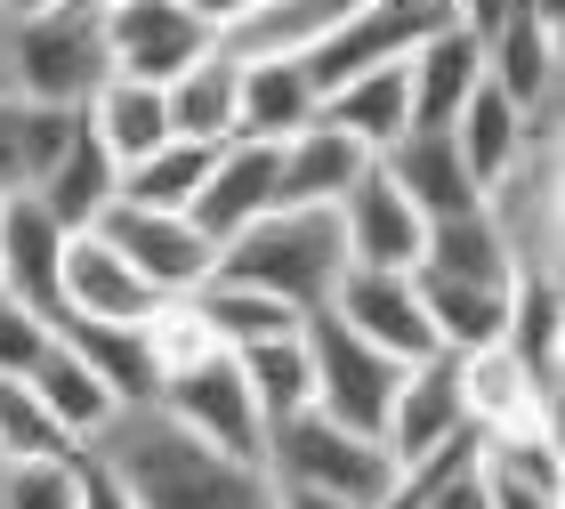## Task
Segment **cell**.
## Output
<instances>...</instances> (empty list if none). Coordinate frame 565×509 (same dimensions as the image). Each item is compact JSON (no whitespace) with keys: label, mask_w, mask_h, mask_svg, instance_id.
I'll return each instance as SVG.
<instances>
[{"label":"cell","mask_w":565,"mask_h":509,"mask_svg":"<svg viewBox=\"0 0 565 509\" xmlns=\"http://www.w3.org/2000/svg\"><path fill=\"white\" fill-rule=\"evenodd\" d=\"M89 453L121 477L130 509H267V477L226 462V453H211L202 437H186L162 404L114 413Z\"/></svg>","instance_id":"1"},{"label":"cell","mask_w":565,"mask_h":509,"mask_svg":"<svg viewBox=\"0 0 565 509\" xmlns=\"http://www.w3.org/2000/svg\"><path fill=\"white\" fill-rule=\"evenodd\" d=\"M218 275L243 291L282 299L291 316H323L331 291L348 275V243H340V211H267L259 226H243L218 251Z\"/></svg>","instance_id":"2"},{"label":"cell","mask_w":565,"mask_h":509,"mask_svg":"<svg viewBox=\"0 0 565 509\" xmlns=\"http://www.w3.org/2000/svg\"><path fill=\"white\" fill-rule=\"evenodd\" d=\"M267 486H299V494H331L348 509H380L396 486V462L380 437H355V428L323 421V413H291L267 428Z\"/></svg>","instance_id":"3"},{"label":"cell","mask_w":565,"mask_h":509,"mask_svg":"<svg viewBox=\"0 0 565 509\" xmlns=\"http://www.w3.org/2000/svg\"><path fill=\"white\" fill-rule=\"evenodd\" d=\"M106 82L114 73H106V33H97V17H82V9L9 17V89L24 106L82 114Z\"/></svg>","instance_id":"4"},{"label":"cell","mask_w":565,"mask_h":509,"mask_svg":"<svg viewBox=\"0 0 565 509\" xmlns=\"http://www.w3.org/2000/svg\"><path fill=\"white\" fill-rule=\"evenodd\" d=\"M484 219H493L518 284H557V114L533 121L525 155L484 187Z\"/></svg>","instance_id":"5"},{"label":"cell","mask_w":565,"mask_h":509,"mask_svg":"<svg viewBox=\"0 0 565 509\" xmlns=\"http://www.w3.org/2000/svg\"><path fill=\"white\" fill-rule=\"evenodd\" d=\"M89 235H106L121 251V267L138 275V284L162 299H194L202 284L218 275V243L202 235L186 211H138V202H106V219L89 226Z\"/></svg>","instance_id":"6"},{"label":"cell","mask_w":565,"mask_h":509,"mask_svg":"<svg viewBox=\"0 0 565 509\" xmlns=\"http://www.w3.org/2000/svg\"><path fill=\"white\" fill-rule=\"evenodd\" d=\"M299 340H307V372H316V413L340 421V428H355V437H380L404 364H388L380 348H364L340 316H307Z\"/></svg>","instance_id":"7"},{"label":"cell","mask_w":565,"mask_h":509,"mask_svg":"<svg viewBox=\"0 0 565 509\" xmlns=\"http://www.w3.org/2000/svg\"><path fill=\"white\" fill-rule=\"evenodd\" d=\"M153 404H162V413L186 428V437H202L211 453H226V462H243V469L267 462V421H259V404H250V389H243L235 356H211V364H194L186 380H170ZM259 477H267V469H259Z\"/></svg>","instance_id":"8"},{"label":"cell","mask_w":565,"mask_h":509,"mask_svg":"<svg viewBox=\"0 0 565 509\" xmlns=\"http://www.w3.org/2000/svg\"><path fill=\"white\" fill-rule=\"evenodd\" d=\"M97 33H106V73L114 82H146V89H170L202 49H218L194 17H178L170 0H114V9L97 17Z\"/></svg>","instance_id":"9"},{"label":"cell","mask_w":565,"mask_h":509,"mask_svg":"<svg viewBox=\"0 0 565 509\" xmlns=\"http://www.w3.org/2000/svg\"><path fill=\"white\" fill-rule=\"evenodd\" d=\"M364 348H380L388 364H420V356H436V332L420 316V284L413 275H380V267H348L340 291H331V308Z\"/></svg>","instance_id":"10"},{"label":"cell","mask_w":565,"mask_h":509,"mask_svg":"<svg viewBox=\"0 0 565 509\" xmlns=\"http://www.w3.org/2000/svg\"><path fill=\"white\" fill-rule=\"evenodd\" d=\"M484 82H493L518 114H557V89H565V49H557V17L550 9H509L493 33H484Z\"/></svg>","instance_id":"11"},{"label":"cell","mask_w":565,"mask_h":509,"mask_svg":"<svg viewBox=\"0 0 565 509\" xmlns=\"http://www.w3.org/2000/svg\"><path fill=\"white\" fill-rule=\"evenodd\" d=\"M162 308L106 235H65L57 259V324H114V332H138V324Z\"/></svg>","instance_id":"12"},{"label":"cell","mask_w":565,"mask_h":509,"mask_svg":"<svg viewBox=\"0 0 565 509\" xmlns=\"http://www.w3.org/2000/svg\"><path fill=\"white\" fill-rule=\"evenodd\" d=\"M460 428H469V404H460V356H420V364H404L396 380V404L388 421H380V445H388V462H420V453L452 445Z\"/></svg>","instance_id":"13"},{"label":"cell","mask_w":565,"mask_h":509,"mask_svg":"<svg viewBox=\"0 0 565 509\" xmlns=\"http://www.w3.org/2000/svg\"><path fill=\"white\" fill-rule=\"evenodd\" d=\"M340 243H348V267H380V275H413L420 267V243H428V219L404 202L380 162L355 178V194L340 202Z\"/></svg>","instance_id":"14"},{"label":"cell","mask_w":565,"mask_h":509,"mask_svg":"<svg viewBox=\"0 0 565 509\" xmlns=\"http://www.w3.org/2000/svg\"><path fill=\"white\" fill-rule=\"evenodd\" d=\"M364 170L372 155L355 138H340L331 121H307L299 138L275 146V211H340Z\"/></svg>","instance_id":"15"},{"label":"cell","mask_w":565,"mask_h":509,"mask_svg":"<svg viewBox=\"0 0 565 509\" xmlns=\"http://www.w3.org/2000/svg\"><path fill=\"white\" fill-rule=\"evenodd\" d=\"M275 211V146H250V138H226L211 178H202V194L186 202V219L211 235L218 251L243 235V226H259Z\"/></svg>","instance_id":"16"},{"label":"cell","mask_w":565,"mask_h":509,"mask_svg":"<svg viewBox=\"0 0 565 509\" xmlns=\"http://www.w3.org/2000/svg\"><path fill=\"white\" fill-rule=\"evenodd\" d=\"M57 259H65V226L33 194H9L0 202V299L57 324Z\"/></svg>","instance_id":"17"},{"label":"cell","mask_w":565,"mask_h":509,"mask_svg":"<svg viewBox=\"0 0 565 509\" xmlns=\"http://www.w3.org/2000/svg\"><path fill=\"white\" fill-rule=\"evenodd\" d=\"M355 9H364V0H250L243 24H235L218 49H226L235 65H259V57H316V49L340 33Z\"/></svg>","instance_id":"18"},{"label":"cell","mask_w":565,"mask_h":509,"mask_svg":"<svg viewBox=\"0 0 565 509\" xmlns=\"http://www.w3.org/2000/svg\"><path fill=\"white\" fill-rule=\"evenodd\" d=\"M316 114H323V89L307 82L299 57H259V65H243V89H235V138H250V146H282V138H299Z\"/></svg>","instance_id":"19"},{"label":"cell","mask_w":565,"mask_h":509,"mask_svg":"<svg viewBox=\"0 0 565 509\" xmlns=\"http://www.w3.org/2000/svg\"><path fill=\"white\" fill-rule=\"evenodd\" d=\"M484 82V49L445 24V33H428L413 57H404V97H413V130H452V114L469 106V89Z\"/></svg>","instance_id":"20"},{"label":"cell","mask_w":565,"mask_h":509,"mask_svg":"<svg viewBox=\"0 0 565 509\" xmlns=\"http://www.w3.org/2000/svg\"><path fill=\"white\" fill-rule=\"evenodd\" d=\"M24 389H33V404H41L49 421H57V437H65V445H97V437H106V421L121 413L114 389H106V380H97V372H89V364H82V356H73L57 332H49L41 364L24 372Z\"/></svg>","instance_id":"21"},{"label":"cell","mask_w":565,"mask_h":509,"mask_svg":"<svg viewBox=\"0 0 565 509\" xmlns=\"http://www.w3.org/2000/svg\"><path fill=\"white\" fill-rule=\"evenodd\" d=\"M380 178L413 202L420 219H460V211H477V187H469V170H460L452 155V138L445 130H404L388 155H380Z\"/></svg>","instance_id":"22"},{"label":"cell","mask_w":565,"mask_h":509,"mask_svg":"<svg viewBox=\"0 0 565 509\" xmlns=\"http://www.w3.org/2000/svg\"><path fill=\"white\" fill-rule=\"evenodd\" d=\"M114 187H121V170H114V155L89 138V121H73V138H65V155L49 162V178L33 187V202L49 219L65 226V235H89L97 219H106V202H114Z\"/></svg>","instance_id":"23"},{"label":"cell","mask_w":565,"mask_h":509,"mask_svg":"<svg viewBox=\"0 0 565 509\" xmlns=\"http://www.w3.org/2000/svg\"><path fill=\"white\" fill-rule=\"evenodd\" d=\"M445 138H452V155H460V170H469V187H477V202H484V187H493V178L525 155L533 114H518L493 82H477V89H469V106L452 114V130H445Z\"/></svg>","instance_id":"24"},{"label":"cell","mask_w":565,"mask_h":509,"mask_svg":"<svg viewBox=\"0 0 565 509\" xmlns=\"http://www.w3.org/2000/svg\"><path fill=\"white\" fill-rule=\"evenodd\" d=\"M316 121H331L340 138H355L364 155L380 162L388 146L413 130V97H404V65H380V73H355V82H340V89H323V114Z\"/></svg>","instance_id":"25"},{"label":"cell","mask_w":565,"mask_h":509,"mask_svg":"<svg viewBox=\"0 0 565 509\" xmlns=\"http://www.w3.org/2000/svg\"><path fill=\"white\" fill-rule=\"evenodd\" d=\"M413 275H445V284H477V291H518V267H509L484 202L460 211V219H428V243H420Z\"/></svg>","instance_id":"26"},{"label":"cell","mask_w":565,"mask_h":509,"mask_svg":"<svg viewBox=\"0 0 565 509\" xmlns=\"http://www.w3.org/2000/svg\"><path fill=\"white\" fill-rule=\"evenodd\" d=\"M235 89H243V65L226 57V49H202V57L162 89V106H170V138L226 146V138H235Z\"/></svg>","instance_id":"27"},{"label":"cell","mask_w":565,"mask_h":509,"mask_svg":"<svg viewBox=\"0 0 565 509\" xmlns=\"http://www.w3.org/2000/svg\"><path fill=\"white\" fill-rule=\"evenodd\" d=\"M82 121L114 155V170H130V162L153 155V146H170V106H162V89H146V82H106L82 106Z\"/></svg>","instance_id":"28"},{"label":"cell","mask_w":565,"mask_h":509,"mask_svg":"<svg viewBox=\"0 0 565 509\" xmlns=\"http://www.w3.org/2000/svg\"><path fill=\"white\" fill-rule=\"evenodd\" d=\"M420 284V316L445 356H484L509 332V291H477V284H445V275H413Z\"/></svg>","instance_id":"29"},{"label":"cell","mask_w":565,"mask_h":509,"mask_svg":"<svg viewBox=\"0 0 565 509\" xmlns=\"http://www.w3.org/2000/svg\"><path fill=\"white\" fill-rule=\"evenodd\" d=\"M73 121L82 114H49V106H24V97H0V202L41 187L49 162L65 155Z\"/></svg>","instance_id":"30"},{"label":"cell","mask_w":565,"mask_h":509,"mask_svg":"<svg viewBox=\"0 0 565 509\" xmlns=\"http://www.w3.org/2000/svg\"><path fill=\"white\" fill-rule=\"evenodd\" d=\"M194 316H202V332H211L226 356H243V348H267V340H291L307 316H291L282 299L267 291H243V284H226V275H211V284L194 291Z\"/></svg>","instance_id":"31"},{"label":"cell","mask_w":565,"mask_h":509,"mask_svg":"<svg viewBox=\"0 0 565 509\" xmlns=\"http://www.w3.org/2000/svg\"><path fill=\"white\" fill-rule=\"evenodd\" d=\"M307 332V324H299ZM267 340V348H243L235 356V372H243V389L250 404H259V421H291V413H316V372H307V340Z\"/></svg>","instance_id":"32"},{"label":"cell","mask_w":565,"mask_h":509,"mask_svg":"<svg viewBox=\"0 0 565 509\" xmlns=\"http://www.w3.org/2000/svg\"><path fill=\"white\" fill-rule=\"evenodd\" d=\"M211 162H218V146L170 138V146H153L146 162H130V170H121L114 202H138V211H186V202L202 194V178H211Z\"/></svg>","instance_id":"33"},{"label":"cell","mask_w":565,"mask_h":509,"mask_svg":"<svg viewBox=\"0 0 565 509\" xmlns=\"http://www.w3.org/2000/svg\"><path fill=\"white\" fill-rule=\"evenodd\" d=\"M501 356H509V364H518L542 396H557V356H565V340H557V284H518V291H509Z\"/></svg>","instance_id":"34"},{"label":"cell","mask_w":565,"mask_h":509,"mask_svg":"<svg viewBox=\"0 0 565 509\" xmlns=\"http://www.w3.org/2000/svg\"><path fill=\"white\" fill-rule=\"evenodd\" d=\"M57 340L82 356V364L114 389V404L130 413V404H153V372H146V348L138 332H114V324H57Z\"/></svg>","instance_id":"35"},{"label":"cell","mask_w":565,"mask_h":509,"mask_svg":"<svg viewBox=\"0 0 565 509\" xmlns=\"http://www.w3.org/2000/svg\"><path fill=\"white\" fill-rule=\"evenodd\" d=\"M138 348H146V372H153V396L170 389V380H186L194 364H211V356H226L211 332H202L194 299H170V308H153L138 324Z\"/></svg>","instance_id":"36"},{"label":"cell","mask_w":565,"mask_h":509,"mask_svg":"<svg viewBox=\"0 0 565 509\" xmlns=\"http://www.w3.org/2000/svg\"><path fill=\"white\" fill-rule=\"evenodd\" d=\"M57 453H82V445H65L57 421L33 404V389L0 372V462H57Z\"/></svg>","instance_id":"37"},{"label":"cell","mask_w":565,"mask_h":509,"mask_svg":"<svg viewBox=\"0 0 565 509\" xmlns=\"http://www.w3.org/2000/svg\"><path fill=\"white\" fill-rule=\"evenodd\" d=\"M0 509H82L73 501V453H57V462H0Z\"/></svg>","instance_id":"38"},{"label":"cell","mask_w":565,"mask_h":509,"mask_svg":"<svg viewBox=\"0 0 565 509\" xmlns=\"http://www.w3.org/2000/svg\"><path fill=\"white\" fill-rule=\"evenodd\" d=\"M49 332H57V324L49 316H33V308H17V299H0V372L9 380H24L41 364V348H49Z\"/></svg>","instance_id":"39"},{"label":"cell","mask_w":565,"mask_h":509,"mask_svg":"<svg viewBox=\"0 0 565 509\" xmlns=\"http://www.w3.org/2000/svg\"><path fill=\"white\" fill-rule=\"evenodd\" d=\"M73 501H82V509H130V494H121V477H114L106 462H97L89 445L73 453Z\"/></svg>","instance_id":"40"},{"label":"cell","mask_w":565,"mask_h":509,"mask_svg":"<svg viewBox=\"0 0 565 509\" xmlns=\"http://www.w3.org/2000/svg\"><path fill=\"white\" fill-rule=\"evenodd\" d=\"M170 9H178V17H194L211 41H226V33L243 24V9H250V0H170Z\"/></svg>","instance_id":"41"},{"label":"cell","mask_w":565,"mask_h":509,"mask_svg":"<svg viewBox=\"0 0 565 509\" xmlns=\"http://www.w3.org/2000/svg\"><path fill=\"white\" fill-rule=\"evenodd\" d=\"M484 486H493V509H565V494H550V486H518V477H493V469H484Z\"/></svg>","instance_id":"42"},{"label":"cell","mask_w":565,"mask_h":509,"mask_svg":"<svg viewBox=\"0 0 565 509\" xmlns=\"http://www.w3.org/2000/svg\"><path fill=\"white\" fill-rule=\"evenodd\" d=\"M33 9H82V17H106L114 0H0V17H33Z\"/></svg>","instance_id":"43"},{"label":"cell","mask_w":565,"mask_h":509,"mask_svg":"<svg viewBox=\"0 0 565 509\" xmlns=\"http://www.w3.org/2000/svg\"><path fill=\"white\" fill-rule=\"evenodd\" d=\"M267 509H348L331 494H299V486H267Z\"/></svg>","instance_id":"44"},{"label":"cell","mask_w":565,"mask_h":509,"mask_svg":"<svg viewBox=\"0 0 565 509\" xmlns=\"http://www.w3.org/2000/svg\"><path fill=\"white\" fill-rule=\"evenodd\" d=\"M0 97H17L9 89V17H0Z\"/></svg>","instance_id":"45"},{"label":"cell","mask_w":565,"mask_h":509,"mask_svg":"<svg viewBox=\"0 0 565 509\" xmlns=\"http://www.w3.org/2000/svg\"><path fill=\"white\" fill-rule=\"evenodd\" d=\"M388 9H445V0H388Z\"/></svg>","instance_id":"46"}]
</instances>
